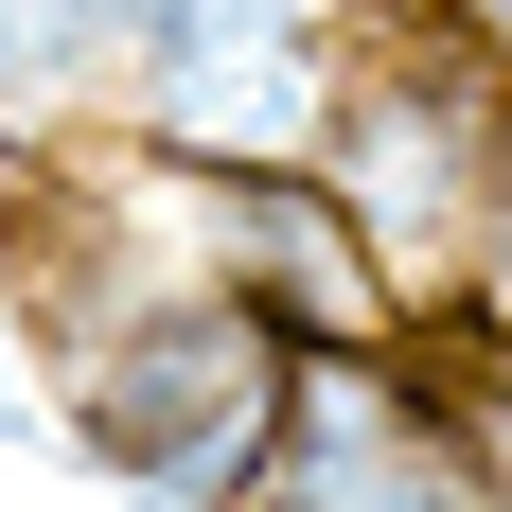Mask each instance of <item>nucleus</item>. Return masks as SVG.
Returning <instances> with one entry per match:
<instances>
[{
	"mask_svg": "<svg viewBox=\"0 0 512 512\" xmlns=\"http://www.w3.org/2000/svg\"><path fill=\"white\" fill-rule=\"evenodd\" d=\"M318 177L371 230V265L407 283V318L460 301L477 230L512 177V36L477 0H371L336 36V106H318Z\"/></svg>",
	"mask_w": 512,
	"mask_h": 512,
	"instance_id": "f03ea898",
	"label": "nucleus"
},
{
	"mask_svg": "<svg viewBox=\"0 0 512 512\" xmlns=\"http://www.w3.org/2000/svg\"><path fill=\"white\" fill-rule=\"evenodd\" d=\"M336 18H371V0H336Z\"/></svg>",
	"mask_w": 512,
	"mask_h": 512,
	"instance_id": "1a4fd4ad",
	"label": "nucleus"
},
{
	"mask_svg": "<svg viewBox=\"0 0 512 512\" xmlns=\"http://www.w3.org/2000/svg\"><path fill=\"white\" fill-rule=\"evenodd\" d=\"M0 460H53V389H36L18 336H0Z\"/></svg>",
	"mask_w": 512,
	"mask_h": 512,
	"instance_id": "423d86ee",
	"label": "nucleus"
},
{
	"mask_svg": "<svg viewBox=\"0 0 512 512\" xmlns=\"http://www.w3.org/2000/svg\"><path fill=\"white\" fill-rule=\"evenodd\" d=\"M477 18H495V36H512V0H477Z\"/></svg>",
	"mask_w": 512,
	"mask_h": 512,
	"instance_id": "6e6552de",
	"label": "nucleus"
},
{
	"mask_svg": "<svg viewBox=\"0 0 512 512\" xmlns=\"http://www.w3.org/2000/svg\"><path fill=\"white\" fill-rule=\"evenodd\" d=\"M424 336H442V354H495V336H512V177H495V230H477V265H460V301L424 318Z\"/></svg>",
	"mask_w": 512,
	"mask_h": 512,
	"instance_id": "39448f33",
	"label": "nucleus"
},
{
	"mask_svg": "<svg viewBox=\"0 0 512 512\" xmlns=\"http://www.w3.org/2000/svg\"><path fill=\"white\" fill-rule=\"evenodd\" d=\"M283 371H301V336L248 283L159 265L89 336H53L36 389H53V460L71 477H106V495H142V512H248L265 442H283Z\"/></svg>",
	"mask_w": 512,
	"mask_h": 512,
	"instance_id": "f257e3e1",
	"label": "nucleus"
},
{
	"mask_svg": "<svg viewBox=\"0 0 512 512\" xmlns=\"http://www.w3.org/2000/svg\"><path fill=\"white\" fill-rule=\"evenodd\" d=\"M106 0H0V124H89Z\"/></svg>",
	"mask_w": 512,
	"mask_h": 512,
	"instance_id": "20e7f679",
	"label": "nucleus"
},
{
	"mask_svg": "<svg viewBox=\"0 0 512 512\" xmlns=\"http://www.w3.org/2000/svg\"><path fill=\"white\" fill-rule=\"evenodd\" d=\"M477 371H495V389H512V336H495V354H477Z\"/></svg>",
	"mask_w": 512,
	"mask_h": 512,
	"instance_id": "0eeeda50",
	"label": "nucleus"
},
{
	"mask_svg": "<svg viewBox=\"0 0 512 512\" xmlns=\"http://www.w3.org/2000/svg\"><path fill=\"white\" fill-rule=\"evenodd\" d=\"M336 0H106L89 53V124L159 159H318L336 106Z\"/></svg>",
	"mask_w": 512,
	"mask_h": 512,
	"instance_id": "7ed1b4c3",
	"label": "nucleus"
}]
</instances>
